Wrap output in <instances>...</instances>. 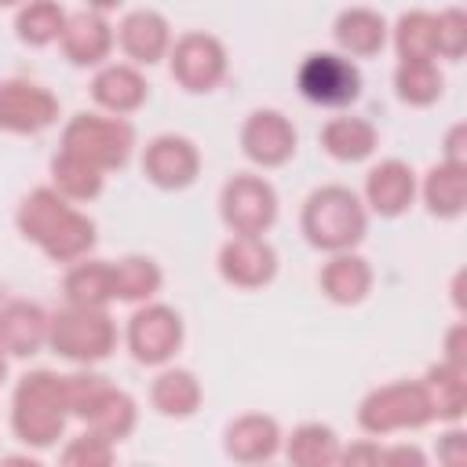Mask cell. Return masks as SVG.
Returning <instances> with one entry per match:
<instances>
[{"mask_svg":"<svg viewBox=\"0 0 467 467\" xmlns=\"http://www.w3.org/2000/svg\"><path fill=\"white\" fill-rule=\"evenodd\" d=\"M117 44L120 51L139 62V66H153L168 55L171 47V26L161 11H150V7H139V11H128L124 22L117 26Z\"/></svg>","mask_w":467,"mask_h":467,"instance_id":"2e32d148","label":"cell"},{"mask_svg":"<svg viewBox=\"0 0 467 467\" xmlns=\"http://www.w3.org/2000/svg\"><path fill=\"white\" fill-rule=\"evenodd\" d=\"M135 146V128L124 117H102V113H77L62 128V150L77 153L80 161L95 164L99 171L124 168Z\"/></svg>","mask_w":467,"mask_h":467,"instance_id":"8992f818","label":"cell"},{"mask_svg":"<svg viewBox=\"0 0 467 467\" xmlns=\"http://www.w3.org/2000/svg\"><path fill=\"white\" fill-rule=\"evenodd\" d=\"M219 274L234 288H263L277 274V252L263 234H234L219 248Z\"/></svg>","mask_w":467,"mask_h":467,"instance_id":"7c38bea8","label":"cell"},{"mask_svg":"<svg viewBox=\"0 0 467 467\" xmlns=\"http://www.w3.org/2000/svg\"><path fill=\"white\" fill-rule=\"evenodd\" d=\"M416 197V175L405 161L390 157V161H379L368 175H365V204L383 215V219H394L401 215Z\"/></svg>","mask_w":467,"mask_h":467,"instance_id":"e0dca14e","label":"cell"},{"mask_svg":"<svg viewBox=\"0 0 467 467\" xmlns=\"http://www.w3.org/2000/svg\"><path fill=\"white\" fill-rule=\"evenodd\" d=\"M47 314L29 299H7L0 306V347L11 358H29L47 343Z\"/></svg>","mask_w":467,"mask_h":467,"instance_id":"d6986e66","label":"cell"},{"mask_svg":"<svg viewBox=\"0 0 467 467\" xmlns=\"http://www.w3.org/2000/svg\"><path fill=\"white\" fill-rule=\"evenodd\" d=\"M47 347L77 365H91L113 354L117 347V325L106 314V306H77L69 303L47 321Z\"/></svg>","mask_w":467,"mask_h":467,"instance_id":"277c9868","label":"cell"},{"mask_svg":"<svg viewBox=\"0 0 467 467\" xmlns=\"http://www.w3.org/2000/svg\"><path fill=\"white\" fill-rule=\"evenodd\" d=\"M113 40H117L113 26L106 22V15H99L91 7L77 11V15H66L62 36H58V44H62V51L73 66H102L113 51Z\"/></svg>","mask_w":467,"mask_h":467,"instance_id":"9a60e30c","label":"cell"},{"mask_svg":"<svg viewBox=\"0 0 467 467\" xmlns=\"http://www.w3.org/2000/svg\"><path fill=\"white\" fill-rule=\"evenodd\" d=\"M102 387H106V379L95 376V372H69V376H62V398H66L69 416L80 420V412L88 409V401H91Z\"/></svg>","mask_w":467,"mask_h":467,"instance_id":"8d00e7d4","label":"cell"},{"mask_svg":"<svg viewBox=\"0 0 467 467\" xmlns=\"http://www.w3.org/2000/svg\"><path fill=\"white\" fill-rule=\"evenodd\" d=\"M150 401H153V409L161 416L186 420L201 405V383H197V376L190 368H164L150 383Z\"/></svg>","mask_w":467,"mask_h":467,"instance_id":"d4e9b609","label":"cell"},{"mask_svg":"<svg viewBox=\"0 0 467 467\" xmlns=\"http://www.w3.org/2000/svg\"><path fill=\"white\" fill-rule=\"evenodd\" d=\"M285 456L296 467H328L339 463V438L328 423H299L285 441Z\"/></svg>","mask_w":467,"mask_h":467,"instance_id":"83f0119b","label":"cell"},{"mask_svg":"<svg viewBox=\"0 0 467 467\" xmlns=\"http://www.w3.org/2000/svg\"><path fill=\"white\" fill-rule=\"evenodd\" d=\"M379 463H423V452L420 449H412V445H398V449H383V456H379Z\"/></svg>","mask_w":467,"mask_h":467,"instance_id":"b9f144b4","label":"cell"},{"mask_svg":"<svg viewBox=\"0 0 467 467\" xmlns=\"http://www.w3.org/2000/svg\"><path fill=\"white\" fill-rule=\"evenodd\" d=\"M463 456H467V434H463L460 427L445 431V434H441V445H438V460H445V463H463Z\"/></svg>","mask_w":467,"mask_h":467,"instance_id":"74e56055","label":"cell"},{"mask_svg":"<svg viewBox=\"0 0 467 467\" xmlns=\"http://www.w3.org/2000/svg\"><path fill=\"white\" fill-rule=\"evenodd\" d=\"M463 139H467V128L463 124H452L449 135H445V164H456V168H467V150H463Z\"/></svg>","mask_w":467,"mask_h":467,"instance_id":"f35d334b","label":"cell"},{"mask_svg":"<svg viewBox=\"0 0 467 467\" xmlns=\"http://www.w3.org/2000/svg\"><path fill=\"white\" fill-rule=\"evenodd\" d=\"M80 420L88 423V431H95V434H102V438H109V441L117 445L120 438H128V434L135 431L139 409H135V398H131L128 390L106 383V387L88 401V409L80 412Z\"/></svg>","mask_w":467,"mask_h":467,"instance_id":"44dd1931","label":"cell"},{"mask_svg":"<svg viewBox=\"0 0 467 467\" xmlns=\"http://www.w3.org/2000/svg\"><path fill=\"white\" fill-rule=\"evenodd\" d=\"M11 4H22V0H0V7H11Z\"/></svg>","mask_w":467,"mask_h":467,"instance_id":"f6af8a7d","label":"cell"},{"mask_svg":"<svg viewBox=\"0 0 467 467\" xmlns=\"http://www.w3.org/2000/svg\"><path fill=\"white\" fill-rule=\"evenodd\" d=\"M4 376H7V350L0 347V383H4Z\"/></svg>","mask_w":467,"mask_h":467,"instance_id":"ee69618b","label":"cell"},{"mask_svg":"<svg viewBox=\"0 0 467 467\" xmlns=\"http://www.w3.org/2000/svg\"><path fill=\"white\" fill-rule=\"evenodd\" d=\"M69 409L62 398V376L36 368L26 372L11 394V427L22 445L51 449L66 431Z\"/></svg>","mask_w":467,"mask_h":467,"instance_id":"7a4b0ae2","label":"cell"},{"mask_svg":"<svg viewBox=\"0 0 467 467\" xmlns=\"http://www.w3.org/2000/svg\"><path fill=\"white\" fill-rule=\"evenodd\" d=\"M332 33L347 55L368 58V55H379L387 44V18L372 7H347V11H339Z\"/></svg>","mask_w":467,"mask_h":467,"instance_id":"603a6c76","label":"cell"},{"mask_svg":"<svg viewBox=\"0 0 467 467\" xmlns=\"http://www.w3.org/2000/svg\"><path fill=\"white\" fill-rule=\"evenodd\" d=\"M146 95H150L146 77H142L135 66H128V62H109V66H102V69L95 73V80H91V99H95L106 113H113V117L135 113V109L146 102Z\"/></svg>","mask_w":467,"mask_h":467,"instance_id":"ffe728a7","label":"cell"},{"mask_svg":"<svg viewBox=\"0 0 467 467\" xmlns=\"http://www.w3.org/2000/svg\"><path fill=\"white\" fill-rule=\"evenodd\" d=\"M398 58H438L434 55V15L431 11H405L394 26Z\"/></svg>","mask_w":467,"mask_h":467,"instance_id":"836d02e7","label":"cell"},{"mask_svg":"<svg viewBox=\"0 0 467 467\" xmlns=\"http://www.w3.org/2000/svg\"><path fill=\"white\" fill-rule=\"evenodd\" d=\"M102 179H106V171H99L95 164L80 161L77 153L58 150L55 161H51V186L66 201H91V197H99L102 193Z\"/></svg>","mask_w":467,"mask_h":467,"instance_id":"4dcf8cb0","label":"cell"},{"mask_svg":"<svg viewBox=\"0 0 467 467\" xmlns=\"http://www.w3.org/2000/svg\"><path fill=\"white\" fill-rule=\"evenodd\" d=\"M142 171L161 190H186L201 171V153L186 135H157L142 150Z\"/></svg>","mask_w":467,"mask_h":467,"instance_id":"5bb4252c","label":"cell"},{"mask_svg":"<svg viewBox=\"0 0 467 467\" xmlns=\"http://www.w3.org/2000/svg\"><path fill=\"white\" fill-rule=\"evenodd\" d=\"M296 84L314 106H350L361 95V69L336 51H310L299 62Z\"/></svg>","mask_w":467,"mask_h":467,"instance_id":"52a82bcc","label":"cell"},{"mask_svg":"<svg viewBox=\"0 0 467 467\" xmlns=\"http://www.w3.org/2000/svg\"><path fill=\"white\" fill-rule=\"evenodd\" d=\"M467 51V15L460 7H445L434 15V55L463 58Z\"/></svg>","mask_w":467,"mask_h":467,"instance_id":"d590c367","label":"cell"},{"mask_svg":"<svg viewBox=\"0 0 467 467\" xmlns=\"http://www.w3.org/2000/svg\"><path fill=\"white\" fill-rule=\"evenodd\" d=\"M66 299L77 306H106L113 299V263L102 259H88V263H73L66 274Z\"/></svg>","mask_w":467,"mask_h":467,"instance_id":"f1b7e54d","label":"cell"},{"mask_svg":"<svg viewBox=\"0 0 467 467\" xmlns=\"http://www.w3.org/2000/svg\"><path fill=\"white\" fill-rule=\"evenodd\" d=\"M164 274L150 255H124L113 263V299L124 303H146L150 296H157Z\"/></svg>","mask_w":467,"mask_h":467,"instance_id":"1f68e13d","label":"cell"},{"mask_svg":"<svg viewBox=\"0 0 467 467\" xmlns=\"http://www.w3.org/2000/svg\"><path fill=\"white\" fill-rule=\"evenodd\" d=\"M124 0H88V7L91 11H99V15H106V11H117Z\"/></svg>","mask_w":467,"mask_h":467,"instance_id":"7bdbcfd3","label":"cell"},{"mask_svg":"<svg viewBox=\"0 0 467 467\" xmlns=\"http://www.w3.org/2000/svg\"><path fill=\"white\" fill-rule=\"evenodd\" d=\"M376 128L361 117H332L325 128H321V146L328 157L343 161V164H358L365 157H372L376 150Z\"/></svg>","mask_w":467,"mask_h":467,"instance_id":"cb8c5ba5","label":"cell"},{"mask_svg":"<svg viewBox=\"0 0 467 467\" xmlns=\"http://www.w3.org/2000/svg\"><path fill=\"white\" fill-rule=\"evenodd\" d=\"M226 456L237 463H263L274 460L281 452V427L274 416L263 412H244L226 427V441H223Z\"/></svg>","mask_w":467,"mask_h":467,"instance_id":"ac0fdd59","label":"cell"},{"mask_svg":"<svg viewBox=\"0 0 467 467\" xmlns=\"http://www.w3.org/2000/svg\"><path fill=\"white\" fill-rule=\"evenodd\" d=\"M463 336H467V325H463V321H456V325L449 328V336H445V358H441V361H449V365H460V368H467V350H463Z\"/></svg>","mask_w":467,"mask_h":467,"instance_id":"ab89813d","label":"cell"},{"mask_svg":"<svg viewBox=\"0 0 467 467\" xmlns=\"http://www.w3.org/2000/svg\"><path fill=\"white\" fill-rule=\"evenodd\" d=\"M241 150L259 168H281L296 153V128L277 109H255L241 128Z\"/></svg>","mask_w":467,"mask_h":467,"instance_id":"4fadbf2b","label":"cell"},{"mask_svg":"<svg viewBox=\"0 0 467 467\" xmlns=\"http://www.w3.org/2000/svg\"><path fill=\"white\" fill-rule=\"evenodd\" d=\"M62 26H66V11L55 0H26L15 15V33L29 47L55 44L62 36Z\"/></svg>","mask_w":467,"mask_h":467,"instance_id":"d6a6232c","label":"cell"},{"mask_svg":"<svg viewBox=\"0 0 467 467\" xmlns=\"http://www.w3.org/2000/svg\"><path fill=\"white\" fill-rule=\"evenodd\" d=\"M423 201L431 208V215L438 219H456L467 204V168L456 164H434L423 179Z\"/></svg>","mask_w":467,"mask_h":467,"instance_id":"484cf974","label":"cell"},{"mask_svg":"<svg viewBox=\"0 0 467 467\" xmlns=\"http://www.w3.org/2000/svg\"><path fill=\"white\" fill-rule=\"evenodd\" d=\"M368 288H372V266L354 252H332V259L321 266V292L339 306L361 303Z\"/></svg>","mask_w":467,"mask_h":467,"instance_id":"7402d4cb","label":"cell"},{"mask_svg":"<svg viewBox=\"0 0 467 467\" xmlns=\"http://www.w3.org/2000/svg\"><path fill=\"white\" fill-rule=\"evenodd\" d=\"M26 241L55 263H77L95 248V223L77 212L55 186H36L15 215Z\"/></svg>","mask_w":467,"mask_h":467,"instance_id":"6da1fadb","label":"cell"},{"mask_svg":"<svg viewBox=\"0 0 467 467\" xmlns=\"http://www.w3.org/2000/svg\"><path fill=\"white\" fill-rule=\"evenodd\" d=\"M423 387H427V394L434 401V420L456 423L463 416V409H467V368L438 361V365L427 368Z\"/></svg>","mask_w":467,"mask_h":467,"instance_id":"4316f807","label":"cell"},{"mask_svg":"<svg viewBox=\"0 0 467 467\" xmlns=\"http://www.w3.org/2000/svg\"><path fill=\"white\" fill-rule=\"evenodd\" d=\"M168 66L179 88L186 91H212L226 77V47L212 33H182L168 47Z\"/></svg>","mask_w":467,"mask_h":467,"instance_id":"30bf717a","label":"cell"},{"mask_svg":"<svg viewBox=\"0 0 467 467\" xmlns=\"http://www.w3.org/2000/svg\"><path fill=\"white\" fill-rule=\"evenodd\" d=\"M58 120V99L33 80L0 84V131L36 135Z\"/></svg>","mask_w":467,"mask_h":467,"instance_id":"8fae6325","label":"cell"},{"mask_svg":"<svg viewBox=\"0 0 467 467\" xmlns=\"http://www.w3.org/2000/svg\"><path fill=\"white\" fill-rule=\"evenodd\" d=\"M441 69L434 66V58H401L394 69V91L401 102L409 106H431L441 99Z\"/></svg>","mask_w":467,"mask_h":467,"instance_id":"f546056e","label":"cell"},{"mask_svg":"<svg viewBox=\"0 0 467 467\" xmlns=\"http://www.w3.org/2000/svg\"><path fill=\"white\" fill-rule=\"evenodd\" d=\"M113 456H117V445H113L109 438L95 434V431L77 434V438L58 452V460H62L66 467H106V463H113Z\"/></svg>","mask_w":467,"mask_h":467,"instance_id":"e575fe53","label":"cell"},{"mask_svg":"<svg viewBox=\"0 0 467 467\" xmlns=\"http://www.w3.org/2000/svg\"><path fill=\"white\" fill-rule=\"evenodd\" d=\"M368 230L365 204L347 186H321L303 204V234L321 252H350Z\"/></svg>","mask_w":467,"mask_h":467,"instance_id":"3957f363","label":"cell"},{"mask_svg":"<svg viewBox=\"0 0 467 467\" xmlns=\"http://www.w3.org/2000/svg\"><path fill=\"white\" fill-rule=\"evenodd\" d=\"M434 420V401L423 379H398L368 390L358 405V423L365 434H394V431H420Z\"/></svg>","mask_w":467,"mask_h":467,"instance_id":"5b68a950","label":"cell"},{"mask_svg":"<svg viewBox=\"0 0 467 467\" xmlns=\"http://www.w3.org/2000/svg\"><path fill=\"white\" fill-rule=\"evenodd\" d=\"M219 215L234 234H266L277 219V193L263 175H234L219 193Z\"/></svg>","mask_w":467,"mask_h":467,"instance_id":"ba28073f","label":"cell"},{"mask_svg":"<svg viewBox=\"0 0 467 467\" xmlns=\"http://www.w3.org/2000/svg\"><path fill=\"white\" fill-rule=\"evenodd\" d=\"M182 347V317L164 303H146L128 317V350L139 365H164Z\"/></svg>","mask_w":467,"mask_h":467,"instance_id":"9c48e42d","label":"cell"},{"mask_svg":"<svg viewBox=\"0 0 467 467\" xmlns=\"http://www.w3.org/2000/svg\"><path fill=\"white\" fill-rule=\"evenodd\" d=\"M379 456H383V449L376 445V441H361V445H350V449H339V460L343 463H379Z\"/></svg>","mask_w":467,"mask_h":467,"instance_id":"60d3db41","label":"cell"}]
</instances>
